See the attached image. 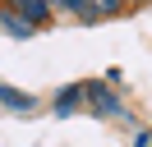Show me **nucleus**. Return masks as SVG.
<instances>
[{"instance_id": "obj_5", "label": "nucleus", "mask_w": 152, "mask_h": 147, "mask_svg": "<svg viewBox=\"0 0 152 147\" xmlns=\"http://www.w3.org/2000/svg\"><path fill=\"white\" fill-rule=\"evenodd\" d=\"M0 106H10V110H37V101H32L28 92H19V87H5V83H0Z\"/></svg>"}, {"instance_id": "obj_4", "label": "nucleus", "mask_w": 152, "mask_h": 147, "mask_svg": "<svg viewBox=\"0 0 152 147\" xmlns=\"http://www.w3.org/2000/svg\"><path fill=\"white\" fill-rule=\"evenodd\" d=\"M0 28L5 32H14L19 41H28V37H37V28L28 23V18H19V14H10V9H0Z\"/></svg>"}, {"instance_id": "obj_1", "label": "nucleus", "mask_w": 152, "mask_h": 147, "mask_svg": "<svg viewBox=\"0 0 152 147\" xmlns=\"http://www.w3.org/2000/svg\"><path fill=\"white\" fill-rule=\"evenodd\" d=\"M83 101H92L97 115H124V110H120V97L106 92V83H88V87H83Z\"/></svg>"}, {"instance_id": "obj_2", "label": "nucleus", "mask_w": 152, "mask_h": 147, "mask_svg": "<svg viewBox=\"0 0 152 147\" xmlns=\"http://www.w3.org/2000/svg\"><path fill=\"white\" fill-rule=\"evenodd\" d=\"M5 9H10V14H19V18H28L32 28L51 18V0H5Z\"/></svg>"}, {"instance_id": "obj_7", "label": "nucleus", "mask_w": 152, "mask_h": 147, "mask_svg": "<svg viewBox=\"0 0 152 147\" xmlns=\"http://www.w3.org/2000/svg\"><path fill=\"white\" fill-rule=\"evenodd\" d=\"M129 5H148V0H124V9H129Z\"/></svg>"}, {"instance_id": "obj_6", "label": "nucleus", "mask_w": 152, "mask_h": 147, "mask_svg": "<svg viewBox=\"0 0 152 147\" xmlns=\"http://www.w3.org/2000/svg\"><path fill=\"white\" fill-rule=\"evenodd\" d=\"M88 9L97 18H115V14H124V0H88Z\"/></svg>"}, {"instance_id": "obj_3", "label": "nucleus", "mask_w": 152, "mask_h": 147, "mask_svg": "<svg viewBox=\"0 0 152 147\" xmlns=\"http://www.w3.org/2000/svg\"><path fill=\"white\" fill-rule=\"evenodd\" d=\"M78 106H83V87H78V83H69V87L56 92V115H74Z\"/></svg>"}]
</instances>
